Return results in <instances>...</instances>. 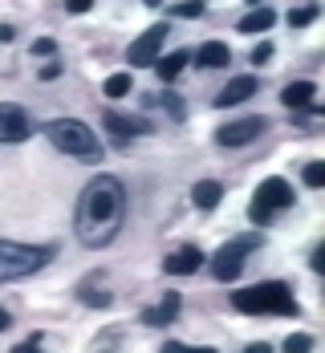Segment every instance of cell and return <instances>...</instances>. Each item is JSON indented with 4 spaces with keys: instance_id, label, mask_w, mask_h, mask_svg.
I'll use <instances>...</instances> for the list:
<instances>
[{
    "instance_id": "cell-6",
    "label": "cell",
    "mask_w": 325,
    "mask_h": 353,
    "mask_svg": "<svg viewBox=\"0 0 325 353\" xmlns=\"http://www.w3.org/2000/svg\"><path fill=\"white\" fill-rule=\"evenodd\" d=\"M256 244H260L256 236H240V240L224 244L216 256H212V276H216V281H224V284L236 281V276H240V268H244V256H248Z\"/></svg>"
},
{
    "instance_id": "cell-15",
    "label": "cell",
    "mask_w": 325,
    "mask_h": 353,
    "mask_svg": "<svg viewBox=\"0 0 325 353\" xmlns=\"http://www.w3.org/2000/svg\"><path fill=\"white\" fill-rule=\"evenodd\" d=\"M195 61H199L204 70H224V65L232 61V49H228L224 41H208V45H199V53H195Z\"/></svg>"
},
{
    "instance_id": "cell-18",
    "label": "cell",
    "mask_w": 325,
    "mask_h": 353,
    "mask_svg": "<svg viewBox=\"0 0 325 353\" xmlns=\"http://www.w3.org/2000/svg\"><path fill=\"white\" fill-rule=\"evenodd\" d=\"M187 61H191V53H187V49H175V53L159 57V61H155V70H159V77H163V81H175V77L187 70Z\"/></svg>"
},
{
    "instance_id": "cell-14",
    "label": "cell",
    "mask_w": 325,
    "mask_h": 353,
    "mask_svg": "<svg viewBox=\"0 0 325 353\" xmlns=\"http://www.w3.org/2000/svg\"><path fill=\"white\" fill-rule=\"evenodd\" d=\"M313 94H317V85L313 81H289L285 85V94H281V102L289 110H309L313 106Z\"/></svg>"
},
{
    "instance_id": "cell-10",
    "label": "cell",
    "mask_w": 325,
    "mask_h": 353,
    "mask_svg": "<svg viewBox=\"0 0 325 353\" xmlns=\"http://www.w3.org/2000/svg\"><path fill=\"white\" fill-rule=\"evenodd\" d=\"M199 268H204V252L195 244L175 248V252L163 260V272H167V276H191V272H199Z\"/></svg>"
},
{
    "instance_id": "cell-8",
    "label": "cell",
    "mask_w": 325,
    "mask_h": 353,
    "mask_svg": "<svg viewBox=\"0 0 325 353\" xmlns=\"http://www.w3.org/2000/svg\"><path fill=\"white\" fill-rule=\"evenodd\" d=\"M171 33L167 25H150L139 41H130V53H126V61L135 65V70H143V65H155L159 61V49H163V37Z\"/></svg>"
},
{
    "instance_id": "cell-26",
    "label": "cell",
    "mask_w": 325,
    "mask_h": 353,
    "mask_svg": "<svg viewBox=\"0 0 325 353\" xmlns=\"http://www.w3.org/2000/svg\"><path fill=\"white\" fill-rule=\"evenodd\" d=\"M163 106H167V114H171L175 122H183V114H187V110H183V102L175 98V94H163Z\"/></svg>"
},
{
    "instance_id": "cell-31",
    "label": "cell",
    "mask_w": 325,
    "mask_h": 353,
    "mask_svg": "<svg viewBox=\"0 0 325 353\" xmlns=\"http://www.w3.org/2000/svg\"><path fill=\"white\" fill-rule=\"evenodd\" d=\"M12 353H41V350H37V341H25V345H17Z\"/></svg>"
},
{
    "instance_id": "cell-21",
    "label": "cell",
    "mask_w": 325,
    "mask_h": 353,
    "mask_svg": "<svg viewBox=\"0 0 325 353\" xmlns=\"http://www.w3.org/2000/svg\"><path fill=\"white\" fill-rule=\"evenodd\" d=\"M313 350V337L309 333H289L285 337V353H309Z\"/></svg>"
},
{
    "instance_id": "cell-9",
    "label": "cell",
    "mask_w": 325,
    "mask_h": 353,
    "mask_svg": "<svg viewBox=\"0 0 325 353\" xmlns=\"http://www.w3.org/2000/svg\"><path fill=\"white\" fill-rule=\"evenodd\" d=\"M33 139V118L17 102H0V142H25Z\"/></svg>"
},
{
    "instance_id": "cell-23",
    "label": "cell",
    "mask_w": 325,
    "mask_h": 353,
    "mask_svg": "<svg viewBox=\"0 0 325 353\" xmlns=\"http://www.w3.org/2000/svg\"><path fill=\"white\" fill-rule=\"evenodd\" d=\"M301 179H305V187H322L325 183V167L322 163H309V167L301 171Z\"/></svg>"
},
{
    "instance_id": "cell-24",
    "label": "cell",
    "mask_w": 325,
    "mask_h": 353,
    "mask_svg": "<svg viewBox=\"0 0 325 353\" xmlns=\"http://www.w3.org/2000/svg\"><path fill=\"white\" fill-rule=\"evenodd\" d=\"M77 296H81L86 305H94V309H106V305H110V292H90V288H81Z\"/></svg>"
},
{
    "instance_id": "cell-30",
    "label": "cell",
    "mask_w": 325,
    "mask_h": 353,
    "mask_svg": "<svg viewBox=\"0 0 325 353\" xmlns=\"http://www.w3.org/2000/svg\"><path fill=\"white\" fill-rule=\"evenodd\" d=\"M309 264H313V272H322V268H325V244L313 248V260H309Z\"/></svg>"
},
{
    "instance_id": "cell-34",
    "label": "cell",
    "mask_w": 325,
    "mask_h": 353,
    "mask_svg": "<svg viewBox=\"0 0 325 353\" xmlns=\"http://www.w3.org/2000/svg\"><path fill=\"white\" fill-rule=\"evenodd\" d=\"M8 325H12V321H8V313H4V309H0V333H4Z\"/></svg>"
},
{
    "instance_id": "cell-11",
    "label": "cell",
    "mask_w": 325,
    "mask_h": 353,
    "mask_svg": "<svg viewBox=\"0 0 325 353\" xmlns=\"http://www.w3.org/2000/svg\"><path fill=\"white\" fill-rule=\"evenodd\" d=\"M102 126L110 130V139L118 142V146H126L130 139H139V134L150 130V122H143V118H126V114H114V110L102 118Z\"/></svg>"
},
{
    "instance_id": "cell-25",
    "label": "cell",
    "mask_w": 325,
    "mask_h": 353,
    "mask_svg": "<svg viewBox=\"0 0 325 353\" xmlns=\"http://www.w3.org/2000/svg\"><path fill=\"white\" fill-rule=\"evenodd\" d=\"M163 353H216V350H212V345H199V350H195V345H183V341H167Z\"/></svg>"
},
{
    "instance_id": "cell-3",
    "label": "cell",
    "mask_w": 325,
    "mask_h": 353,
    "mask_svg": "<svg viewBox=\"0 0 325 353\" xmlns=\"http://www.w3.org/2000/svg\"><path fill=\"white\" fill-rule=\"evenodd\" d=\"M45 134H49V142H53L57 150H66V154L81 159V163H98V159H102L98 134H94L86 122H77V118H53V122H45Z\"/></svg>"
},
{
    "instance_id": "cell-33",
    "label": "cell",
    "mask_w": 325,
    "mask_h": 353,
    "mask_svg": "<svg viewBox=\"0 0 325 353\" xmlns=\"http://www.w3.org/2000/svg\"><path fill=\"white\" fill-rule=\"evenodd\" d=\"M244 353H273V350H268V345L260 341V345H248V350H244Z\"/></svg>"
},
{
    "instance_id": "cell-2",
    "label": "cell",
    "mask_w": 325,
    "mask_h": 353,
    "mask_svg": "<svg viewBox=\"0 0 325 353\" xmlns=\"http://www.w3.org/2000/svg\"><path fill=\"white\" fill-rule=\"evenodd\" d=\"M232 309L248 313V317H264V313L297 317V296H293V288L285 281H260L253 288H236L232 292Z\"/></svg>"
},
{
    "instance_id": "cell-27",
    "label": "cell",
    "mask_w": 325,
    "mask_h": 353,
    "mask_svg": "<svg viewBox=\"0 0 325 353\" xmlns=\"http://www.w3.org/2000/svg\"><path fill=\"white\" fill-rule=\"evenodd\" d=\"M33 53L37 57H53L57 53V41L53 37H41V41H33Z\"/></svg>"
},
{
    "instance_id": "cell-13",
    "label": "cell",
    "mask_w": 325,
    "mask_h": 353,
    "mask_svg": "<svg viewBox=\"0 0 325 353\" xmlns=\"http://www.w3.org/2000/svg\"><path fill=\"white\" fill-rule=\"evenodd\" d=\"M179 317V292H167L159 305H150L143 313V325H150V329H163V325H171V321Z\"/></svg>"
},
{
    "instance_id": "cell-29",
    "label": "cell",
    "mask_w": 325,
    "mask_h": 353,
    "mask_svg": "<svg viewBox=\"0 0 325 353\" xmlns=\"http://www.w3.org/2000/svg\"><path fill=\"white\" fill-rule=\"evenodd\" d=\"M61 77V61H49V65H41V81H57Z\"/></svg>"
},
{
    "instance_id": "cell-16",
    "label": "cell",
    "mask_w": 325,
    "mask_h": 353,
    "mask_svg": "<svg viewBox=\"0 0 325 353\" xmlns=\"http://www.w3.org/2000/svg\"><path fill=\"white\" fill-rule=\"evenodd\" d=\"M273 21H277V8H273V4H260V8H253L236 29L248 33V37H256V33H264V29H273Z\"/></svg>"
},
{
    "instance_id": "cell-32",
    "label": "cell",
    "mask_w": 325,
    "mask_h": 353,
    "mask_svg": "<svg viewBox=\"0 0 325 353\" xmlns=\"http://www.w3.org/2000/svg\"><path fill=\"white\" fill-rule=\"evenodd\" d=\"M12 37H17V29H12V25H0V41H12Z\"/></svg>"
},
{
    "instance_id": "cell-5",
    "label": "cell",
    "mask_w": 325,
    "mask_h": 353,
    "mask_svg": "<svg viewBox=\"0 0 325 353\" xmlns=\"http://www.w3.org/2000/svg\"><path fill=\"white\" fill-rule=\"evenodd\" d=\"M285 208H293V187L285 183V179H264L260 187H256L253 203H248V219L253 223H268L277 212H285Z\"/></svg>"
},
{
    "instance_id": "cell-17",
    "label": "cell",
    "mask_w": 325,
    "mask_h": 353,
    "mask_svg": "<svg viewBox=\"0 0 325 353\" xmlns=\"http://www.w3.org/2000/svg\"><path fill=\"white\" fill-rule=\"evenodd\" d=\"M219 199H224V187H219L216 179H204V183H195V191H191V203H195L199 212H212Z\"/></svg>"
},
{
    "instance_id": "cell-19",
    "label": "cell",
    "mask_w": 325,
    "mask_h": 353,
    "mask_svg": "<svg viewBox=\"0 0 325 353\" xmlns=\"http://www.w3.org/2000/svg\"><path fill=\"white\" fill-rule=\"evenodd\" d=\"M317 17H322L317 4H297V8H289V25L293 29H305V25H313Z\"/></svg>"
},
{
    "instance_id": "cell-20",
    "label": "cell",
    "mask_w": 325,
    "mask_h": 353,
    "mask_svg": "<svg viewBox=\"0 0 325 353\" xmlns=\"http://www.w3.org/2000/svg\"><path fill=\"white\" fill-rule=\"evenodd\" d=\"M102 94H106V98H126V94H130V73H110L106 85H102Z\"/></svg>"
},
{
    "instance_id": "cell-22",
    "label": "cell",
    "mask_w": 325,
    "mask_h": 353,
    "mask_svg": "<svg viewBox=\"0 0 325 353\" xmlns=\"http://www.w3.org/2000/svg\"><path fill=\"white\" fill-rule=\"evenodd\" d=\"M167 12L171 17H183V21H195V17H204V4H171Z\"/></svg>"
},
{
    "instance_id": "cell-1",
    "label": "cell",
    "mask_w": 325,
    "mask_h": 353,
    "mask_svg": "<svg viewBox=\"0 0 325 353\" xmlns=\"http://www.w3.org/2000/svg\"><path fill=\"white\" fill-rule=\"evenodd\" d=\"M126 215V191L122 179L98 175L94 183H86L81 199H77V240L86 248H106Z\"/></svg>"
},
{
    "instance_id": "cell-4",
    "label": "cell",
    "mask_w": 325,
    "mask_h": 353,
    "mask_svg": "<svg viewBox=\"0 0 325 353\" xmlns=\"http://www.w3.org/2000/svg\"><path fill=\"white\" fill-rule=\"evenodd\" d=\"M49 248H29V244H12V240H0V281H21L37 268L49 264Z\"/></svg>"
},
{
    "instance_id": "cell-12",
    "label": "cell",
    "mask_w": 325,
    "mask_h": 353,
    "mask_svg": "<svg viewBox=\"0 0 325 353\" xmlns=\"http://www.w3.org/2000/svg\"><path fill=\"white\" fill-rule=\"evenodd\" d=\"M253 94H256V77H248V73H244V77H232V81L224 85V94L216 98V110L240 106V102H248Z\"/></svg>"
},
{
    "instance_id": "cell-7",
    "label": "cell",
    "mask_w": 325,
    "mask_h": 353,
    "mask_svg": "<svg viewBox=\"0 0 325 353\" xmlns=\"http://www.w3.org/2000/svg\"><path fill=\"white\" fill-rule=\"evenodd\" d=\"M268 130V118H240V122H228V126H219L216 130V142L219 146H248V142H256L260 134Z\"/></svg>"
},
{
    "instance_id": "cell-28",
    "label": "cell",
    "mask_w": 325,
    "mask_h": 353,
    "mask_svg": "<svg viewBox=\"0 0 325 353\" xmlns=\"http://www.w3.org/2000/svg\"><path fill=\"white\" fill-rule=\"evenodd\" d=\"M268 57H273V41H260V45L253 49V65H264Z\"/></svg>"
}]
</instances>
